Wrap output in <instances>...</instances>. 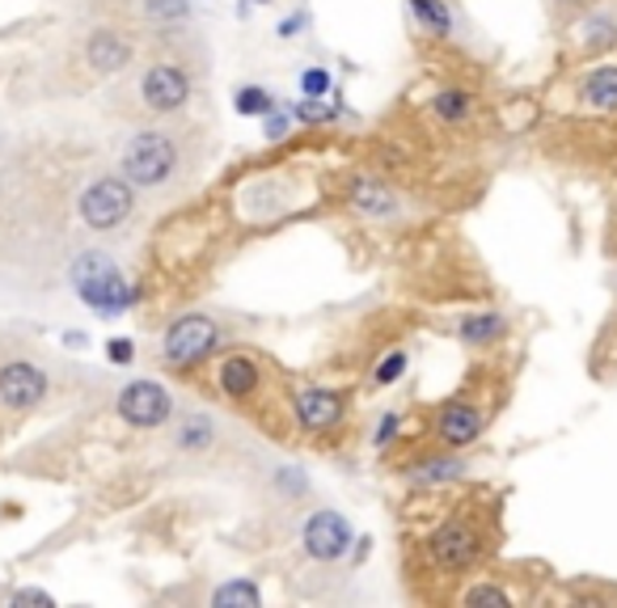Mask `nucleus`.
I'll list each match as a JSON object with an SVG mask.
<instances>
[{"label":"nucleus","mask_w":617,"mask_h":608,"mask_svg":"<svg viewBox=\"0 0 617 608\" xmlns=\"http://www.w3.org/2000/svg\"><path fill=\"white\" fill-rule=\"evenodd\" d=\"M614 220H617V195H614Z\"/></svg>","instance_id":"32"},{"label":"nucleus","mask_w":617,"mask_h":608,"mask_svg":"<svg viewBox=\"0 0 617 608\" xmlns=\"http://www.w3.org/2000/svg\"><path fill=\"white\" fill-rule=\"evenodd\" d=\"M406 372V351H394V356H385L381 359V368H377V385H394V380L402 377Z\"/></svg>","instance_id":"26"},{"label":"nucleus","mask_w":617,"mask_h":608,"mask_svg":"<svg viewBox=\"0 0 617 608\" xmlns=\"http://www.w3.org/2000/svg\"><path fill=\"white\" fill-rule=\"evenodd\" d=\"M482 532L469 525V520H448V525H440L436 532H431V558H436V567L445 570H466L474 567L478 558H482Z\"/></svg>","instance_id":"4"},{"label":"nucleus","mask_w":617,"mask_h":608,"mask_svg":"<svg viewBox=\"0 0 617 608\" xmlns=\"http://www.w3.org/2000/svg\"><path fill=\"white\" fill-rule=\"evenodd\" d=\"M356 537H351V525L342 520L339 511H318L309 525H305V554L318 558V562H335L347 554Z\"/></svg>","instance_id":"8"},{"label":"nucleus","mask_w":617,"mask_h":608,"mask_svg":"<svg viewBox=\"0 0 617 608\" xmlns=\"http://www.w3.org/2000/svg\"><path fill=\"white\" fill-rule=\"evenodd\" d=\"M466 605H499V608H508L511 605V591L504 588H495V584H478V588H469L466 591Z\"/></svg>","instance_id":"25"},{"label":"nucleus","mask_w":617,"mask_h":608,"mask_svg":"<svg viewBox=\"0 0 617 608\" xmlns=\"http://www.w3.org/2000/svg\"><path fill=\"white\" fill-rule=\"evenodd\" d=\"M43 393H47L43 368H34V363H9V368H0V401L9 410H30V406L43 401Z\"/></svg>","instance_id":"11"},{"label":"nucleus","mask_w":617,"mask_h":608,"mask_svg":"<svg viewBox=\"0 0 617 608\" xmlns=\"http://www.w3.org/2000/svg\"><path fill=\"white\" fill-rule=\"evenodd\" d=\"M482 427H487L482 406H474V401H448L445 410H440V419H436V436H440L445 448H469V443L482 440Z\"/></svg>","instance_id":"10"},{"label":"nucleus","mask_w":617,"mask_h":608,"mask_svg":"<svg viewBox=\"0 0 617 608\" xmlns=\"http://www.w3.org/2000/svg\"><path fill=\"white\" fill-rule=\"evenodd\" d=\"M575 102L584 114L617 119V60H596L575 81Z\"/></svg>","instance_id":"6"},{"label":"nucleus","mask_w":617,"mask_h":608,"mask_svg":"<svg viewBox=\"0 0 617 608\" xmlns=\"http://www.w3.org/2000/svg\"><path fill=\"white\" fill-rule=\"evenodd\" d=\"M410 13L424 21V30H431V34H452V13H448L445 0H410Z\"/></svg>","instance_id":"18"},{"label":"nucleus","mask_w":617,"mask_h":608,"mask_svg":"<svg viewBox=\"0 0 617 608\" xmlns=\"http://www.w3.org/2000/svg\"><path fill=\"white\" fill-rule=\"evenodd\" d=\"M237 110H241V114H262V119H267V114L276 110V98H271L267 89H255V84H246V89L237 93Z\"/></svg>","instance_id":"21"},{"label":"nucleus","mask_w":617,"mask_h":608,"mask_svg":"<svg viewBox=\"0 0 617 608\" xmlns=\"http://www.w3.org/2000/svg\"><path fill=\"white\" fill-rule=\"evenodd\" d=\"M431 106H436V114H440L445 123H466L469 114H474V93H469V89H440V93L431 98Z\"/></svg>","instance_id":"17"},{"label":"nucleus","mask_w":617,"mask_h":608,"mask_svg":"<svg viewBox=\"0 0 617 608\" xmlns=\"http://www.w3.org/2000/svg\"><path fill=\"white\" fill-rule=\"evenodd\" d=\"M212 605L216 608H229V605L258 608V605H262V591H258L255 584H225V588L212 591Z\"/></svg>","instance_id":"20"},{"label":"nucleus","mask_w":617,"mask_h":608,"mask_svg":"<svg viewBox=\"0 0 617 608\" xmlns=\"http://www.w3.org/2000/svg\"><path fill=\"white\" fill-rule=\"evenodd\" d=\"M178 443H182V448H208V443H212V422L187 419L182 422V431H178Z\"/></svg>","instance_id":"24"},{"label":"nucleus","mask_w":617,"mask_h":608,"mask_svg":"<svg viewBox=\"0 0 617 608\" xmlns=\"http://www.w3.org/2000/svg\"><path fill=\"white\" fill-rule=\"evenodd\" d=\"M398 427H402V415H385L381 427H377V448H389L394 436H398Z\"/></svg>","instance_id":"29"},{"label":"nucleus","mask_w":617,"mask_h":608,"mask_svg":"<svg viewBox=\"0 0 617 608\" xmlns=\"http://www.w3.org/2000/svg\"><path fill=\"white\" fill-rule=\"evenodd\" d=\"M216 342H220V330H216L212 317L187 313V317H178L170 330H166V338H161V351H166V359L178 363V368H191V363L212 356Z\"/></svg>","instance_id":"3"},{"label":"nucleus","mask_w":617,"mask_h":608,"mask_svg":"<svg viewBox=\"0 0 617 608\" xmlns=\"http://www.w3.org/2000/svg\"><path fill=\"white\" fill-rule=\"evenodd\" d=\"M342 410H347L342 393H330V389H309L297 398V422L305 431H330L342 419Z\"/></svg>","instance_id":"12"},{"label":"nucleus","mask_w":617,"mask_h":608,"mask_svg":"<svg viewBox=\"0 0 617 608\" xmlns=\"http://www.w3.org/2000/svg\"><path fill=\"white\" fill-rule=\"evenodd\" d=\"M292 114H297L300 123H321V119H335V114H339V106L321 102V98H305V102L292 106Z\"/></svg>","instance_id":"23"},{"label":"nucleus","mask_w":617,"mask_h":608,"mask_svg":"<svg viewBox=\"0 0 617 608\" xmlns=\"http://www.w3.org/2000/svg\"><path fill=\"white\" fill-rule=\"evenodd\" d=\"M300 89H305L309 98H321V93L330 89V72H326V68H309V72L300 77Z\"/></svg>","instance_id":"27"},{"label":"nucleus","mask_w":617,"mask_h":608,"mask_svg":"<svg viewBox=\"0 0 617 608\" xmlns=\"http://www.w3.org/2000/svg\"><path fill=\"white\" fill-rule=\"evenodd\" d=\"M13 605H51V596L47 591H34V588H26L13 596Z\"/></svg>","instance_id":"31"},{"label":"nucleus","mask_w":617,"mask_h":608,"mask_svg":"<svg viewBox=\"0 0 617 608\" xmlns=\"http://www.w3.org/2000/svg\"><path fill=\"white\" fill-rule=\"evenodd\" d=\"M86 56L98 72H119V68H128V60H131V42L119 39L115 30H98V34L89 39Z\"/></svg>","instance_id":"15"},{"label":"nucleus","mask_w":617,"mask_h":608,"mask_svg":"<svg viewBox=\"0 0 617 608\" xmlns=\"http://www.w3.org/2000/svg\"><path fill=\"white\" fill-rule=\"evenodd\" d=\"M173 169H178V148L166 131H140L123 148V173L136 187H161Z\"/></svg>","instance_id":"2"},{"label":"nucleus","mask_w":617,"mask_h":608,"mask_svg":"<svg viewBox=\"0 0 617 608\" xmlns=\"http://www.w3.org/2000/svg\"><path fill=\"white\" fill-rule=\"evenodd\" d=\"M457 335H461V342H469V347H495V342L508 338V317L495 313V309L466 313L461 317V326H457Z\"/></svg>","instance_id":"14"},{"label":"nucleus","mask_w":617,"mask_h":608,"mask_svg":"<svg viewBox=\"0 0 617 608\" xmlns=\"http://www.w3.org/2000/svg\"><path fill=\"white\" fill-rule=\"evenodd\" d=\"M72 288H77V296L86 300L89 309H98L107 317H119L131 309L128 279L119 275V267L110 262L107 253H81L72 262Z\"/></svg>","instance_id":"1"},{"label":"nucleus","mask_w":617,"mask_h":608,"mask_svg":"<svg viewBox=\"0 0 617 608\" xmlns=\"http://www.w3.org/2000/svg\"><path fill=\"white\" fill-rule=\"evenodd\" d=\"M351 203H356V211H368V216H389L398 199L377 187V182H360V187L351 190Z\"/></svg>","instance_id":"19"},{"label":"nucleus","mask_w":617,"mask_h":608,"mask_svg":"<svg viewBox=\"0 0 617 608\" xmlns=\"http://www.w3.org/2000/svg\"><path fill=\"white\" fill-rule=\"evenodd\" d=\"M131 187L128 182H119V178H98L93 187L81 195V216H86L89 229H115V225H123L131 216Z\"/></svg>","instance_id":"5"},{"label":"nucleus","mask_w":617,"mask_h":608,"mask_svg":"<svg viewBox=\"0 0 617 608\" xmlns=\"http://www.w3.org/2000/svg\"><path fill=\"white\" fill-rule=\"evenodd\" d=\"M149 13L152 18H182L187 13V0H152Z\"/></svg>","instance_id":"28"},{"label":"nucleus","mask_w":617,"mask_h":608,"mask_svg":"<svg viewBox=\"0 0 617 608\" xmlns=\"http://www.w3.org/2000/svg\"><path fill=\"white\" fill-rule=\"evenodd\" d=\"M461 474H466V465L452 461V457H445V461L419 465V478H424V482H452V478H461Z\"/></svg>","instance_id":"22"},{"label":"nucleus","mask_w":617,"mask_h":608,"mask_svg":"<svg viewBox=\"0 0 617 608\" xmlns=\"http://www.w3.org/2000/svg\"><path fill=\"white\" fill-rule=\"evenodd\" d=\"M131 356H136V347H131L128 338H115V342H110V359H115V363H131Z\"/></svg>","instance_id":"30"},{"label":"nucleus","mask_w":617,"mask_h":608,"mask_svg":"<svg viewBox=\"0 0 617 608\" xmlns=\"http://www.w3.org/2000/svg\"><path fill=\"white\" fill-rule=\"evenodd\" d=\"M140 93H145L149 110L170 114V110H178V106L191 98V81H187V72H182L178 63H152L149 72H145Z\"/></svg>","instance_id":"9"},{"label":"nucleus","mask_w":617,"mask_h":608,"mask_svg":"<svg viewBox=\"0 0 617 608\" xmlns=\"http://www.w3.org/2000/svg\"><path fill=\"white\" fill-rule=\"evenodd\" d=\"M119 415H123L131 427H161V422L173 415V401L161 385H152V380H131L128 389L119 393Z\"/></svg>","instance_id":"7"},{"label":"nucleus","mask_w":617,"mask_h":608,"mask_svg":"<svg viewBox=\"0 0 617 608\" xmlns=\"http://www.w3.org/2000/svg\"><path fill=\"white\" fill-rule=\"evenodd\" d=\"M579 47L588 56H600V51H614L617 47V21L609 13H593V18L579 21Z\"/></svg>","instance_id":"16"},{"label":"nucleus","mask_w":617,"mask_h":608,"mask_svg":"<svg viewBox=\"0 0 617 608\" xmlns=\"http://www.w3.org/2000/svg\"><path fill=\"white\" fill-rule=\"evenodd\" d=\"M216 380H220V389L233 401H246V398H255L262 372H258V363L250 356H229L216 368Z\"/></svg>","instance_id":"13"}]
</instances>
